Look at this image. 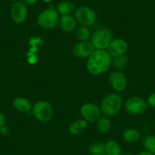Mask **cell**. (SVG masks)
Wrapping results in <instances>:
<instances>
[{
  "instance_id": "7",
  "label": "cell",
  "mask_w": 155,
  "mask_h": 155,
  "mask_svg": "<svg viewBox=\"0 0 155 155\" xmlns=\"http://www.w3.org/2000/svg\"><path fill=\"white\" fill-rule=\"evenodd\" d=\"M125 107L129 114L138 115L144 113L147 110V103L145 100L140 97L134 96L128 99Z\"/></svg>"
},
{
  "instance_id": "27",
  "label": "cell",
  "mask_w": 155,
  "mask_h": 155,
  "mask_svg": "<svg viewBox=\"0 0 155 155\" xmlns=\"http://www.w3.org/2000/svg\"><path fill=\"white\" fill-rule=\"evenodd\" d=\"M23 2H25V3L28 4V5H34L37 2V0H22Z\"/></svg>"
},
{
  "instance_id": "8",
  "label": "cell",
  "mask_w": 155,
  "mask_h": 155,
  "mask_svg": "<svg viewBox=\"0 0 155 155\" xmlns=\"http://www.w3.org/2000/svg\"><path fill=\"white\" fill-rule=\"evenodd\" d=\"M101 109L93 103H87L81 107V116L89 122H95L99 120L101 118Z\"/></svg>"
},
{
  "instance_id": "10",
  "label": "cell",
  "mask_w": 155,
  "mask_h": 155,
  "mask_svg": "<svg viewBox=\"0 0 155 155\" xmlns=\"http://www.w3.org/2000/svg\"><path fill=\"white\" fill-rule=\"evenodd\" d=\"M128 49V44L123 39L113 40L107 47L109 54L111 56H119L123 55Z\"/></svg>"
},
{
  "instance_id": "1",
  "label": "cell",
  "mask_w": 155,
  "mask_h": 155,
  "mask_svg": "<svg viewBox=\"0 0 155 155\" xmlns=\"http://www.w3.org/2000/svg\"><path fill=\"white\" fill-rule=\"evenodd\" d=\"M112 64V56L105 50H96L87 61L89 72L94 75L106 72Z\"/></svg>"
},
{
  "instance_id": "12",
  "label": "cell",
  "mask_w": 155,
  "mask_h": 155,
  "mask_svg": "<svg viewBox=\"0 0 155 155\" xmlns=\"http://www.w3.org/2000/svg\"><path fill=\"white\" fill-rule=\"evenodd\" d=\"M94 47L91 43L80 42L78 43L73 47V53L78 58H87L94 51Z\"/></svg>"
},
{
  "instance_id": "9",
  "label": "cell",
  "mask_w": 155,
  "mask_h": 155,
  "mask_svg": "<svg viewBox=\"0 0 155 155\" xmlns=\"http://www.w3.org/2000/svg\"><path fill=\"white\" fill-rule=\"evenodd\" d=\"M10 15L13 21L17 24H21L28 17V8L21 2H16L12 5Z\"/></svg>"
},
{
  "instance_id": "24",
  "label": "cell",
  "mask_w": 155,
  "mask_h": 155,
  "mask_svg": "<svg viewBox=\"0 0 155 155\" xmlns=\"http://www.w3.org/2000/svg\"><path fill=\"white\" fill-rule=\"evenodd\" d=\"M147 105L150 106L152 108H155V92L152 93L149 95L148 98H147Z\"/></svg>"
},
{
  "instance_id": "15",
  "label": "cell",
  "mask_w": 155,
  "mask_h": 155,
  "mask_svg": "<svg viewBox=\"0 0 155 155\" xmlns=\"http://www.w3.org/2000/svg\"><path fill=\"white\" fill-rule=\"evenodd\" d=\"M74 5L72 2L69 1H63L57 5V12L59 15H70L74 11Z\"/></svg>"
},
{
  "instance_id": "13",
  "label": "cell",
  "mask_w": 155,
  "mask_h": 155,
  "mask_svg": "<svg viewBox=\"0 0 155 155\" xmlns=\"http://www.w3.org/2000/svg\"><path fill=\"white\" fill-rule=\"evenodd\" d=\"M59 25L64 31L71 32L75 28L76 21L71 15H63L59 19Z\"/></svg>"
},
{
  "instance_id": "5",
  "label": "cell",
  "mask_w": 155,
  "mask_h": 155,
  "mask_svg": "<svg viewBox=\"0 0 155 155\" xmlns=\"http://www.w3.org/2000/svg\"><path fill=\"white\" fill-rule=\"evenodd\" d=\"M34 116L43 123L49 122L53 116V109L51 104L47 101H38L32 108Z\"/></svg>"
},
{
  "instance_id": "16",
  "label": "cell",
  "mask_w": 155,
  "mask_h": 155,
  "mask_svg": "<svg viewBox=\"0 0 155 155\" xmlns=\"http://www.w3.org/2000/svg\"><path fill=\"white\" fill-rule=\"evenodd\" d=\"M87 126V123L85 120H77L71 123L69 126V132L72 135H78L81 133L84 129Z\"/></svg>"
},
{
  "instance_id": "30",
  "label": "cell",
  "mask_w": 155,
  "mask_h": 155,
  "mask_svg": "<svg viewBox=\"0 0 155 155\" xmlns=\"http://www.w3.org/2000/svg\"><path fill=\"white\" fill-rule=\"evenodd\" d=\"M43 1H44V2H51L52 0H43Z\"/></svg>"
},
{
  "instance_id": "17",
  "label": "cell",
  "mask_w": 155,
  "mask_h": 155,
  "mask_svg": "<svg viewBox=\"0 0 155 155\" xmlns=\"http://www.w3.org/2000/svg\"><path fill=\"white\" fill-rule=\"evenodd\" d=\"M91 155H107L106 144L104 142H96L91 144L88 147Z\"/></svg>"
},
{
  "instance_id": "2",
  "label": "cell",
  "mask_w": 155,
  "mask_h": 155,
  "mask_svg": "<svg viewBox=\"0 0 155 155\" xmlns=\"http://www.w3.org/2000/svg\"><path fill=\"white\" fill-rule=\"evenodd\" d=\"M122 98L116 94H110L104 97L101 105V110L106 116H114L121 110Z\"/></svg>"
},
{
  "instance_id": "21",
  "label": "cell",
  "mask_w": 155,
  "mask_h": 155,
  "mask_svg": "<svg viewBox=\"0 0 155 155\" xmlns=\"http://www.w3.org/2000/svg\"><path fill=\"white\" fill-rule=\"evenodd\" d=\"M76 37L81 42H87L91 38V31L86 26H81L78 28L75 32Z\"/></svg>"
},
{
  "instance_id": "20",
  "label": "cell",
  "mask_w": 155,
  "mask_h": 155,
  "mask_svg": "<svg viewBox=\"0 0 155 155\" xmlns=\"http://www.w3.org/2000/svg\"><path fill=\"white\" fill-rule=\"evenodd\" d=\"M97 128L98 132L101 134H105L108 132L111 128V122L110 119L105 116L100 118L97 124Z\"/></svg>"
},
{
  "instance_id": "31",
  "label": "cell",
  "mask_w": 155,
  "mask_h": 155,
  "mask_svg": "<svg viewBox=\"0 0 155 155\" xmlns=\"http://www.w3.org/2000/svg\"><path fill=\"white\" fill-rule=\"evenodd\" d=\"M6 1H8V2H13V1H15V0H6Z\"/></svg>"
},
{
  "instance_id": "19",
  "label": "cell",
  "mask_w": 155,
  "mask_h": 155,
  "mask_svg": "<svg viewBox=\"0 0 155 155\" xmlns=\"http://www.w3.org/2000/svg\"><path fill=\"white\" fill-rule=\"evenodd\" d=\"M106 151L107 155H121V148L118 142L116 141H109L106 143Z\"/></svg>"
},
{
  "instance_id": "25",
  "label": "cell",
  "mask_w": 155,
  "mask_h": 155,
  "mask_svg": "<svg viewBox=\"0 0 155 155\" xmlns=\"http://www.w3.org/2000/svg\"><path fill=\"white\" fill-rule=\"evenodd\" d=\"M5 116L2 111H0V128L5 126Z\"/></svg>"
},
{
  "instance_id": "3",
  "label": "cell",
  "mask_w": 155,
  "mask_h": 155,
  "mask_svg": "<svg viewBox=\"0 0 155 155\" xmlns=\"http://www.w3.org/2000/svg\"><path fill=\"white\" fill-rule=\"evenodd\" d=\"M37 23L41 28L51 29L59 23V14L54 8L44 10L37 17Z\"/></svg>"
},
{
  "instance_id": "26",
  "label": "cell",
  "mask_w": 155,
  "mask_h": 155,
  "mask_svg": "<svg viewBox=\"0 0 155 155\" xmlns=\"http://www.w3.org/2000/svg\"><path fill=\"white\" fill-rule=\"evenodd\" d=\"M0 132L1 134L3 135H7L8 134V129L6 127V126H2L0 128Z\"/></svg>"
},
{
  "instance_id": "22",
  "label": "cell",
  "mask_w": 155,
  "mask_h": 155,
  "mask_svg": "<svg viewBox=\"0 0 155 155\" xmlns=\"http://www.w3.org/2000/svg\"><path fill=\"white\" fill-rule=\"evenodd\" d=\"M143 144L146 150L155 154V136L146 135L143 139Z\"/></svg>"
},
{
  "instance_id": "28",
  "label": "cell",
  "mask_w": 155,
  "mask_h": 155,
  "mask_svg": "<svg viewBox=\"0 0 155 155\" xmlns=\"http://www.w3.org/2000/svg\"><path fill=\"white\" fill-rule=\"evenodd\" d=\"M138 155H155V154L154 153H151V152L147 151V150H144V151L140 152Z\"/></svg>"
},
{
  "instance_id": "11",
  "label": "cell",
  "mask_w": 155,
  "mask_h": 155,
  "mask_svg": "<svg viewBox=\"0 0 155 155\" xmlns=\"http://www.w3.org/2000/svg\"><path fill=\"white\" fill-rule=\"evenodd\" d=\"M110 83L116 91H123L127 85V80L126 76L120 71H113L110 75Z\"/></svg>"
},
{
  "instance_id": "18",
  "label": "cell",
  "mask_w": 155,
  "mask_h": 155,
  "mask_svg": "<svg viewBox=\"0 0 155 155\" xmlns=\"http://www.w3.org/2000/svg\"><path fill=\"white\" fill-rule=\"evenodd\" d=\"M123 136L126 141L129 143H135L140 139V133L135 129H128L124 131Z\"/></svg>"
},
{
  "instance_id": "14",
  "label": "cell",
  "mask_w": 155,
  "mask_h": 155,
  "mask_svg": "<svg viewBox=\"0 0 155 155\" xmlns=\"http://www.w3.org/2000/svg\"><path fill=\"white\" fill-rule=\"evenodd\" d=\"M13 105L16 110L22 113H27L32 108L31 102L28 99L24 97L15 98L13 101Z\"/></svg>"
},
{
  "instance_id": "29",
  "label": "cell",
  "mask_w": 155,
  "mask_h": 155,
  "mask_svg": "<svg viewBox=\"0 0 155 155\" xmlns=\"http://www.w3.org/2000/svg\"><path fill=\"white\" fill-rule=\"evenodd\" d=\"M121 155H134V154H132V153H123V154H121Z\"/></svg>"
},
{
  "instance_id": "23",
  "label": "cell",
  "mask_w": 155,
  "mask_h": 155,
  "mask_svg": "<svg viewBox=\"0 0 155 155\" xmlns=\"http://www.w3.org/2000/svg\"><path fill=\"white\" fill-rule=\"evenodd\" d=\"M127 62V57L125 56L124 55H121L119 56H115L113 58V60L112 59V63L114 68L117 69H121L126 65Z\"/></svg>"
},
{
  "instance_id": "6",
  "label": "cell",
  "mask_w": 155,
  "mask_h": 155,
  "mask_svg": "<svg viewBox=\"0 0 155 155\" xmlns=\"http://www.w3.org/2000/svg\"><path fill=\"white\" fill-rule=\"evenodd\" d=\"M75 18L83 26H91L96 22L97 14L92 8L82 6L76 10Z\"/></svg>"
},
{
  "instance_id": "4",
  "label": "cell",
  "mask_w": 155,
  "mask_h": 155,
  "mask_svg": "<svg viewBox=\"0 0 155 155\" xmlns=\"http://www.w3.org/2000/svg\"><path fill=\"white\" fill-rule=\"evenodd\" d=\"M113 41V34L107 28L97 30L91 36V42L96 50H106Z\"/></svg>"
}]
</instances>
